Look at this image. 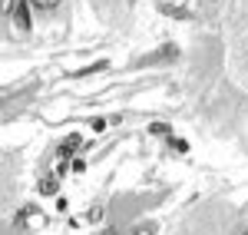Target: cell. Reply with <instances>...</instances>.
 <instances>
[{"label":"cell","mask_w":248,"mask_h":235,"mask_svg":"<svg viewBox=\"0 0 248 235\" xmlns=\"http://www.w3.org/2000/svg\"><path fill=\"white\" fill-rule=\"evenodd\" d=\"M14 23H17L20 33H30V30H33V7H30V0H17V7H14Z\"/></svg>","instance_id":"6da1fadb"},{"label":"cell","mask_w":248,"mask_h":235,"mask_svg":"<svg viewBox=\"0 0 248 235\" xmlns=\"http://www.w3.org/2000/svg\"><path fill=\"white\" fill-rule=\"evenodd\" d=\"M33 216H43L37 205H20L17 212H14V229H27L30 222H33Z\"/></svg>","instance_id":"7a4b0ae2"},{"label":"cell","mask_w":248,"mask_h":235,"mask_svg":"<svg viewBox=\"0 0 248 235\" xmlns=\"http://www.w3.org/2000/svg\"><path fill=\"white\" fill-rule=\"evenodd\" d=\"M30 7H33V14H40V17H53V14H60L63 0H30Z\"/></svg>","instance_id":"3957f363"},{"label":"cell","mask_w":248,"mask_h":235,"mask_svg":"<svg viewBox=\"0 0 248 235\" xmlns=\"http://www.w3.org/2000/svg\"><path fill=\"white\" fill-rule=\"evenodd\" d=\"M79 142H83V136H77V133H73V136L66 139V142H60L57 156H60V159H66V162H73V153H77V146H79Z\"/></svg>","instance_id":"277c9868"},{"label":"cell","mask_w":248,"mask_h":235,"mask_svg":"<svg viewBox=\"0 0 248 235\" xmlns=\"http://www.w3.org/2000/svg\"><path fill=\"white\" fill-rule=\"evenodd\" d=\"M83 216H86V222H90V225H99V222L106 219V205H103V202H96V205H90Z\"/></svg>","instance_id":"5b68a950"},{"label":"cell","mask_w":248,"mask_h":235,"mask_svg":"<svg viewBox=\"0 0 248 235\" xmlns=\"http://www.w3.org/2000/svg\"><path fill=\"white\" fill-rule=\"evenodd\" d=\"M40 196H57V189H60V182H57V176H43L40 179Z\"/></svg>","instance_id":"8992f818"},{"label":"cell","mask_w":248,"mask_h":235,"mask_svg":"<svg viewBox=\"0 0 248 235\" xmlns=\"http://www.w3.org/2000/svg\"><path fill=\"white\" fill-rule=\"evenodd\" d=\"M155 229H159V225L149 219V222H136L133 229H129V235H155Z\"/></svg>","instance_id":"52a82bcc"},{"label":"cell","mask_w":248,"mask_h":235,"mask_svg":"<svg viewBox=\"0 0 248 235\" xmlns=\"http://www.w3.org/2000/svg\"><path fill=\"white\" fill-rule=\"evenodd\" d=\"M162 14H169V17H179V20H189V17H192L189 10H182V7H162Z\"/></svg>","instance_id":"ba28073f"},{"label":"cell","mask_w":248,"mask_h":235,"mask_svg":"<svg viewBox=\"0 0 248 235\" xmlns=\"http://www.w3.org/2000/svg\"><path fill=\"white\" fill-rule=\"evenodd\" d=\"M14 7H17V0H0V10H3V17H7V20L14 17Z\"/></svg>","instance_id":"9c48e42d"},{"label":"cell","mask_w":248,"mask_h":235,"mask_svg":"<svg viewBox=\"0 0 248 235\" xmlns=\"http://www.w3.org/2000/svg\"><path fill=\"white\" fill-rule=\"evenodd\" d=\"M149 133H172V129L166 126V123H153V126H149Z\"/></svg>","instance_id":"30bf717a"},{"label":"cell","mask_w":248,"mask_h":235,"mask_svg":"<svg viewBox=\"0 0 248 235\" xmlns=\"http://www.w3.org/2000/svg\"><path fill=\"white\" fill-rule=\"evenodd\" d=\"M103 235H119V229H116V225H113V229H106V232H103Z\"/></svg>","instance_id":"8fae6325"},{"label":"cell","mask_w":248,"mask_h":235,"mask_svg":"<svg viewBox=\"0 0 248 235\" xmlns=\"http://www.w3.org/2000/svg\"><path fill=\"white\" fill-rule=\"evenodd\" d=\"M7 235H23V229H10V232H7Z\"/></svg>","instance_id":"7c38bea8"},{"label":"cell","mask_w":248,"mask_h":235,"mask_svg":"<svg viewBox=\"0 0 248 235\" xmlns=\"http://www.w3.org/2000/svg\"><path fill=\"white\" fill-rule=\"evenodd\" d=\"M238 235H248V225H245V229H242V232H238Z\"/></svg>","instance_id":"4fadbf2b"}]
</instances>
